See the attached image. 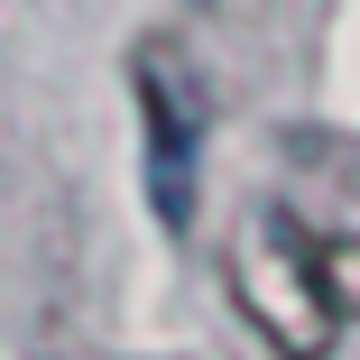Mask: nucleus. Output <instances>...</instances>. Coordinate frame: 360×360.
<instances>
[{
    "instance_id": "obj_1",
    "label": "nucleus",
    "mask_w": 360,
    "mask_h": 360,
    "mask_svg": "<svg viewBox=\"0 0 360 360\" xmlns=\"http://www.w3.org/2000/svg\"><path fill=\"white\" fill-rule=\"evenodd\" d=\"M231 296L240 314L268 333L277 360H323L333 351V296H323V268H314V231L296 222V212H259L250 250L231 259Z\"/></svg>"
},
{
    "instance_id": "obj_2",
    "label": "nucleus",
    "mask_w": 360,
    "mask_h": 360,
    "mask_svg": "<svg viewBox=\"0 0 360 360\" xmlns=\"http://www.w3.org/2000/svg\"><path fill=\"white\" fill-rule=\"evenodd\" d=\"M139 139H148V212L167 231H194V194H203V84L176 46H139Z\"/></svg>"
},
{
    "instance_id": "obj_3",
    "label": "nucleus",
    "mask_w": 360,
    "mask_h": 360,
    "mask_svg": "<svg viewBox=\"0 0 360 360\" xmlns=\"http://www.w3.org/2000/svg\"><path fill=\"white\" fill-rule=\"evenodd\" d=\"M314 268H323V296H333V314H342V323H360V240H342V231H314Z\"/></svg>"
}]
</instances>
